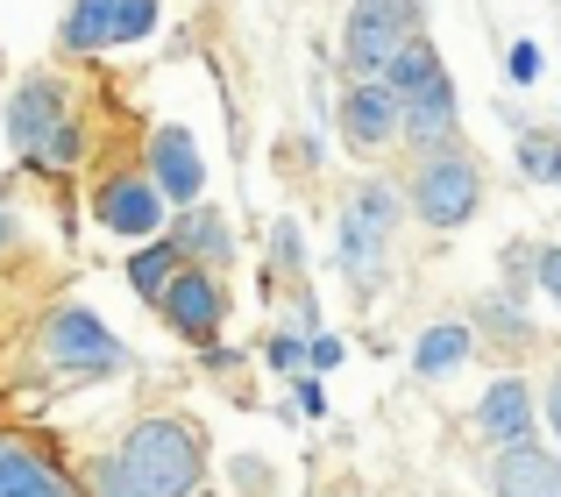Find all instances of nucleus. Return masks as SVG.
Masks as SVG:
<instances>
[{
    "instance_id": "f257e3e1",
    "label": "nucleus",
    "mask_w": 561,
    "mask_h": 497,
    "mask_svg": "<svg viewBox=\"0 0 561 497\" xmlns=\"http://www.w3.org/2000/svg\"><path fill=\"white\" fill-rule=\"evenodd\" d=\"M122 455L150 497H199V434L185 419H142L122 441Z\"/></svg>"
},
{
    "instance_id": "f03ea898",
    "label": "nucleus",
    "mask_w": 561,
    "mask_h": 497,
    "mask_svg": "<svg viewBox=\"0 0 561 497\" xmlns=\"http://www.w3.org/2000/svg\"><path fill=\"white\" fill-rule=\"evenodd\" d=\"M391 235H398V193L391 185H363L342 213V277L356 291H370L391 263Z\"/></svg>"
},
{
    "instance_id": "7ed1b4c3",
    "label": "nucleus",
    "mask_w": 561,
    "mask_h": 497,
    "mask_svg": "<svg viewBox=\"0 0 561 497\" xmlns=\"http://www.w3.org/2000/svg\"><path fill=\"white\" fill-rule=\"evenodd\" d=\"M412 36H420V0H356L342 28V50L363 79H383Z\"/></svg>"
},
{
    "instance_id": "20e7f679",
    "label": "nucleus",
    "mask_w": 561,
    "mask_h": 497,
    "mask_svg": "<svg viewBox=\"0 0 561 497\" xmlns=\"http://www.w3.org/2000/svg\"><path fill=\"white\" fill-rule=\"evenodd\" d=\"M477 199H483V178H477V164H469L462 150H434L420 171H412V213H420L426 228H462L469 213H477Z\"/></svg>"
},
{
    "instance_id": "39448f33",
    "label": "nucleus",
    "mask_w": 561,
    "mask_h": 497,
    "mask_svg": "<svg viewBox=\"0 0 561 497\" xmlns=\"http://www.w3.org/2000/svg\"><path fill=\"white\" fill-rule=\"evenodd\" d=\"M43 356H50L65 377H114V370H128V348L114 342L85 305H65V313L43 320Z\"/></svg>"
},
{
    "instance_id": "423d86ee",
    "label": "nucleus",
    "mask_w": 561,
    "mask_h": 497,
    "mask_svg": "<svg viewBox=\"0 0 561 497\" xmlns=\"http://www.w3.org/2000/svg\"><path fill=\"white\" fill-rule=\"evenodd\" d=\"M342 128H348L356 150H383V142L405 128V100H398V85L391 79H356L348 100H342Z\"/></svg>"
},
{
    "instance_id": "0eeeda50",
    "label": "nucleus",
    "mask_w": 561,
    "mask_h": 497,
    "mask_svg": "<svg viewBox=\"0 0 561 497\" xmlns=\"http://www.w3.org/2000/svg\"><path fill=\"white\" fill-rule=\"evenodd\" d=\"M164 213H171V193L157 178H107L100 185V221L114 235H157Z\"/></svg>"
},
{
    "instance_id": "6e6552de",
    "label": "nucleus",
    "mask_w": 561,
    "mask_h": 497,
    "mask_svg": "<svg viewBox=\"0 0 561 497\" xmlns=\"http://www.w3.org/2000/svg\"><path fill=\"white\" fill-rule=\"evenodd\" d=\"M157 305H164V320L185 334V342H214L220 334V285L206 270H179Z\"/></svg>"
},
{
    "instance_id": "1a4fd4ad",
    "label": "nucleus",
    "mask_w": 561,
    "mask_h": 497,
    "mask_svg": "<svg viewBox=\"0 0 561 497\" xmlns=\"http://www.w3.org/2000/svg\"><path fill=\"white\" fill-rule=\"evenodd\" d=\"M405 100V142H420V150H448L455 142V79L448 71H434L426 85H412Z\"/></svg>"
},
{
    "instance_id": "9d476101",
    "label": "nucleus",
    "mask_w": 561,
    "mask_h": 497,
    "mask_svg": "<svg viewBox=\"0 0 561 497\" xmlns=\"http://www.w3.org/2000/svg\"><path fill=\"white\" fill-rule=\"evenodd\" d=\"M477 434H483L491 448L534 441V391H526L519 377H497V384L483 391V405H477Z\"/></svg>"
},
{
    "instance_id": "9b49d317",
    "label": "nucleus",
    "mask_w": 561,
    "mask_h": 497,
    "mask_svg": "<svg viewBox=\"0 0 561 497\" xmlns=\"http://www.w3.org/2000/svg\"><path fill=\"white\" fill-rule=\"evenodd\" d=\"M491 490L497 497H561V455H548V448H534V441L497 448Z\"/></svg>"
},
{
    "instance_id": "f8f14e48",
    "label": "nucleus",
    "mask_w": 561,
    "mask_h": 497,
    "mask_svg": "<svg viewBox=\"0 0 561 497\" xmlns=\"http://www.w3.org/2000/svg\"><path fill=\"white\" fill-rule=\"evenodd\" d=\"M150 178L171 193V207H192V199L206 193V164H199L185 128H157L150 136Z\"/></svg>"
},
{
    "instance_id": "ddd939ff",
    "label": "nucleus",
    "mask_w": 561,
    "mask_h": 497,
    "mask_svg": "<svg viewBox=\"0 0 561 497\" xmlns=\"http://www.w3.org/2000/svg\"><path fill=\"white\" fill-rule=\"evenodd\" d=\"M0 497H79V484L50 455H36L22 441H0Z\"/></svg>"
},
{
    "instance_id": "4468645a",
    "label": "nucleus",
    "mask_w": 561,
    "mask_h": 497,
    "mask_svg": "<svg viewBox=\"0 0 561 497\" xmlns=\"http://www.w3.org/2000/svg\"><path fill=\"white\" fill-rule=\"evenodd\" d=\"M57 122H65V93H57V85L50 79H28L22 85V93H14L8 100V136L14 142H22V150H36V142L43 136H50V128Z\"/></svg>"
},
{
    "instance_id": "2eb2a0df",
    "label": "nucleus",
    "mask_w": 561,
    "mask_h": 497,
    "mask_svg": "<svg viewBox=\"0 0 561 497\" xmlns=\"http://www.w3.org/2000/svg\"><path fill=\"white\" fill-rule=\"evenodd\" d=\"M100 43H122V0H71L65 50H100Z\"/></svg>"
},
{
    "instance_id": "dca6fc26",
    "label": "nucleus",
    "mask_w": 561,
    "mask_h": 497,
    "mask_svg": "<svg viewBox=\"0 0 561 497\" xmlns=\"http://www.w3.org/2000/svg\"><path fill=\"white\" fill-rule=\"evenodd\" d=\"M469 348H477V334H469L462 320H440V327L420 334V348H412V370H420V377H448V370H462Z\"/></svg>"
},
{
    "instance_id": "f3484780",
    "label": "nucleus",
    "mask_w": 561,
    "mask_h": 497,
    "mask_svg": "<svg viewBox=\"0 0 561 497\" xmlns=\"http://www.w3.org/2000/svg\"><path fill=\"white\" fill-rule=\"evenodd\" d=\"M179 248L185 256H199V263H228V228H220V207H192L179 213Z\"/></svg>"
},
{
    "instance_id": "a211bd4d",
    "label": "nucleus",
    "mask_w": 561,
    "mask_h": 497,
    "mask_svg": "<svg viewBox=\"0 0 561 497\" xmlns=\"http://www.w3.org/2000/svg\"><path fill=\"white\" fill-rule=\"evenodd\" d=\"M179 263H185V248H179V242H150L136 263H128V285H136L142 299H164L171 277H179Z\"/></svg>"
},
{
    "instance_id": "6ab92c4d",
    "label": "nucleus",
    "mask_w": 561,
    "mask_h": 497,
    "mask_svg": "<svg viewBox=\"0 0 561 497\" xmlns=\"http://www.w3.org/2000/svg\"><path fill=\"white\" fill-rule=\"evenodd\" d=\"M79 157H85V136H79V128H71V122H57L50 136H43L36 150H28V164H36V171H71V164H79Z\"/></svg>"
},
{
    "instance_id": "aec40b11",
    "label": "nucleus",
    "mask_w": 561,
    "mask_h": 497,
    "mask_svg": "<svg viewBox=\"0 0 561 497\" xmlns=\"http://www.w3.org/2000/svg\"><path fill=\"white\" fill-rule=\"evenodd\" d=\"M519 178L561 185V136H519Z\"/></svg>"
},
{
    "instance_id": "412c9836",
    "label": "nucleus",
    "mask_w": 561,
    "mask_h": 497,
    "mask_svg": "<svg viewBox=\"0 0 561 497\" xmlns=\"http://www.w3.org/2000/svg\"><path fill=\"white\" fill-rule=\"evenodd\" d=\"M434 71H440V57H434V43H426V36H412V43H405V50H398V65H391V71H383V79H391V85H398V93H412V85H426V79H434Z\"/></svg>"
},
{
    "instance_id": "4be33fe9",
    "label": "nucleus",
    "mask_w": 561,
    "mask_h": 497,
    "mask_svg": "<svg viewBox=\"0 0 561 497\" xmlns=\"http://www.w3.org/2000/svg\"><path fill=\"white\" fill-rule=\"evenodd\" d=\"M477 313L491 320L497 342H526V334H534V327H526V299H519V291H497V299H483Z\"/></svg>"
},
{
    "instance_id": "5701e85b",
    "label": "nucleus",
    "mask_w": 561,
    "mask_h": 497,
    "mask_svg": "<svg viewBox=\"0 0 561 497\" xmlns=\"http://www.w3.org/2000/svg\"><path fill=\"white\" fill-rule=\"evenodd\" d=\"M93 490L100 497H150V490H142V476L128 470V455H107V462H100V470H93Z\"/></svg>"
},
{
    "instance_id": "b1692460",
    "label": "nucleus",
    "mask_w": 561,
    "mask_h": 497,
    "mask_svg": "<svg viewBox=\"0 0 561 497\" xmlns=\"http://www.w3.org/2000/svg\"><path fill=\"white\" fill-rule=\"evenodd\" d=\"M157 28V0H122V43H142Z\"/></svg>"
},
{
    "instance_id": "393cba45",
    "label": "nucleus",
    "mask_w": 561,
    "mask_h": 497,
    "mask_svg": "<svg viewBox=\"0 0 561 497\" xmlns=\"http://www.w3.org/2000/svg\"><path fill=\"white\" fill-rule=\"evenodd\" d=\"M505 71H512V85H534V79H540V50H534V43H512Z\"/></svg>"
},
{
    "instance_id": "a878e982",
    "label": "nucleus",
    "mask_w": 561,
    "mask_h": 497,
    "mask_svg": "<svg viewBox=\"0 0 561 497\" xmlns=\"http://www.w3.org/2000/svg\"><path fill=\"white\" fill-rule=\"evenodd\" d=\"M271 362H277V370H299V362H313V348H306L299 334H277V342H271Z\"/></svg>"
},
{
    "instance_id": "bb28decb",
    "label": "nucleus",
    "mask_w": 561,
    "mask_h": 497,
    "mask_svg": "<svg viewBox=\"0 0 561 497\" xmlns=\"http://www.w3.org/2000/svg\"><path fill=\"white\" fill-rule=\"evenodd\" d=\"M540 285H548V299L561 305V248H540Z\"/></svg>"
},
{
    "instance_id": "cd10ccee",
    "label": "nucleus",
    "mask_w": 561,
    "mask_h": 497,
    "mask_svg": "<svg viewBox=\"0 0 561 497\" xmlns=\"http://www.w3.org/2000/svg\"><path fill=\"white\" fill-rule=\"evenodd\" d=\"M334 362H342V342H328V334H320V342H313V370H334Z\"/></svg>"
},
{
    "instance_id": "c85d7f7f",
    "label": "nucleus",
    "mask_w": 561,
    "mask_h": 497,
    "mask_svg": "<svg viewBox=\"0 0 561 497\" xmlns=\"http://www.w3.org/2000/svg\"><path fill=\"white\" fill-rule=\"evenodd\" d=\"M548 427H554V434H561V370H554V377H548Z\"/></svg>"
},
{
    "instance_id": "c756f323",
    "label": "nucleus",
    "mask_w": 561,
    "mask_h": 497,
    "mask_svg": "<svg viewBox=\"0 0 561 497\" xmlns=\"http://www.w3.org/2000/svg\"><path fill=\"white\" fill-rule=\"evenodd\" d=\"M8 235H14V213H8V199H0V248H8Z\"/></svg>"
}]
</instances>
